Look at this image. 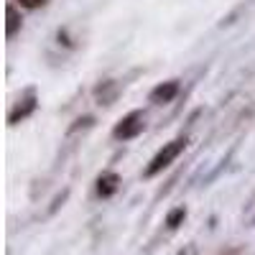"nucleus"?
Returning <instances> with one entry per match:
<instances>
[{
	"label": "nucleus",
	"instance_id": "nucleus-10",
	"mask_svg": "<svg viewBox=\"0 0 255 255\" xmlns=\"http://www.w3.org/2000/svg\"><path fill=\"white\" fill-rule=\"evenodd\" d=\"M15 3L20 8H26V10H38V8H44L49 0H15Z\"/></svg>",
	"mask_w": 255,
	"mask_h": 255
},
{
	"label": "nucleus",
	"instance_id": "nucleus-5",
	"mask_svg": "<svg viewBox=\"0 0 255 255\" xmlns=\"http://www.w3.org/2000/svg\"><path fill=\"white\" fill-rule=\"evenodd\" d=\"M120 184H123V179H120L118 171H102V174L97 176V181H95V191H97V197L110 199V197L118 194Z\"/></svg>",
	"mask_w": 255,
	"mask_h": 255
},
{
	"label": "nucleus",
	"instance_id": "nucleus-12",
	"mask_svg": "<svg viewBox=\"0 0 255 255\" xmlns=\"http://www.w3.org/2000/svg\"><path fill=\"white\" fill-rule=\"evenodd\" d=\"M176 255H199V250H197L194 245H184V248H181Z\"/></svg>",
	"mask_w": 255,
	"mask_h": 255
},
{
	"label": "nucleus",
	"instance_id": "nucleus-8",
	"mask_svg": "<svg viewBox=\"0 0 255 255\" xmlns=\"http://www.w3.org/2000/svg\"><path fill=\"white\" fill-rule=\"evenodd\" d=\"M184 220H186V207H174V209H168L163 225H166L168 230H176L179 225H184Z\"/></svg>",
	"mask_w": 255,
	"mask_h": 255
},
{
	"label": "nucleus",
	"instance_id": "nucleus-7",
	"mask_svg": "<svg viewBox=\"0 0 255 255\" xmlns=\"http://www.w3.org/2000/svg\"><path fill=\"white\" fill-rule=\"evenodd\" d=\"M20 28H23V15L15 8V3H8L5 5V36L13 38Z\"/></svg>",
	"mask_w": 255,
	"mask_h": 255
},
{
	"label": "nucleus",
	"instance_id": "nucleus-1",
	"mask_svg": "<svg viewBox=\"0 0 255 255\" xmlns=\"http://www.w3.org/2000/svg\"><path fill=\"white\" fill-rule=\"evenodd\" d=\"M186 145H189V138H186V135H176V138H171L168 143H163L158 151H156V156L145 163V168H143V179H153V176L163 174L166 168L171 166V163L186 151Z\"/></svg>",
	"mask_w": 255,
	"mask_h": 255
},
{
	"label": "nucleus",
	"instance_id": "nucleus-3",
	"mask_svg": "<svg viewBox=\"0 0 255 255\" xmlns=\"http://www.w3.org/2000/svg\"><path fill=\"white\" fill-rule=\"evenodd\" d=\"M36 108H38V95H36V90H33V87L23 90V92H20V97L13 102V108L8 110V125H20L23 120H28V118L36 113Z\"/></svg>",
	"mask_w": 255,
	"mask_h": 255
},
{
	"label": "nucleus",
	"instance_id": "nucleus-9",
	"mask_svg": "<svg viewBox=\"0 0 255 255\" xmlns=\"http://www.w3.org/2000/svg\"><path fill=\"white\" fill-rule=\"evenodd\" d=\"M92 125H95V118H92V115H84V118H77V120H74V125L69 128V130H67V135H74V133H79V130L84 133V130H90Z\"/></svg>",
	"mask_w": 255,
	"mask_h": 255
},
{
	"label": "nucleus",
	"instance_id": "nucleus-4",
	"mask_svg": "<svg viewBox=\"0 0 255 255\" xmlns=\"http://www.w3.org/2000/svg\"><path fill=\"white\" fill-rule=\"evenodd\" d=\"M179 90H181V82L179 79L158 82L156 87L148 92V102H151V105H168V102H174V97L179 95Z\"/></svg>",
	"mask_w": 255,
	"mask_h": 255
},
{
	"label": "nucleus",
	"instance_id": "nucleus-2",
	"mask_svg": "<svg viewBox=\"0 0 255 255\" xmlns=\"http://www.w3.org/2000/svg\"><path fill=\"white\" fill-rule=\"evenodd\" d=\"M143 130H145V113L143 110H130L113 125V138L125 143V140L138 138Z\"/></svg>",
	"mask_w": 255,
	"mask_h": 255
},
{
	"label": "nucleus",
	"instance_id": "nucleus-11",
	"mask_svg": "<svg viewBox=\"0 0 255 255\" xmlns=\"http://www.w3.org/2000/svg\"><path fill=\"white\" fill-rule=\"evenodd\" d=\"M67 197H69V189H64V191H61V194H59V197L54 199V204L49 207V215H54V212H56V209H59V207H61L64 202H67Z\"/></svg>",
	"mask_w": 255,
	"mask_h": 255
},
{
	"label": "nucleus",
	"instance_id": "nucleus-6",
	"mask_svg": "<svg viewBox=\"0 0 255 255\" xmlns=\"http://www.w3.org/2000/svg\"><path fill=\"white\" fill-rule=\"evenodd\" d=\"M92 95H95V100H97V105H113L115 100H118V95H120V84L115 82V79H105V82H100L97 87L92 90Z\"/></svg>",
	"mask_w": 255,
	"mask_h": 255
}]
</instances>
